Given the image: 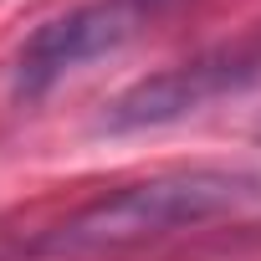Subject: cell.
<instances>
[{
    "instance_id": "1",
    "label": "cell",
    "mask_w": 261,
    "mask_h": 261,
    "mask_svg": "<svg viewBox=\"0 0 261 261\" xmlns=\"http://www.w3.org/2000/svg\"><path fill=\"white\" fill-rule=\"evenodd\" d=\"M261 200V174L246 169H169L134 185H118L87 205H77L67 220L41 230L31 241L36 261H87V256H118L128 246L159 241L169 230H195L205 220L236 215Z\"/></svg>"
},
{
    "instance_id": "2",
    "label": "cell",
    "mask_w": 261,
    "mask_h": 261,
    "mask_svg": "<svg viewBox=\"0 0 261 261\" xmlns=\"http://www.w3.org/2000/svg\"><path fill=\"white\" fill-rule=\"evenodd\" d=\"M261 82V21L246 26L236 41H215L144 82H134L128 92H118L108 102V113L97 118L102 134H149V128H169L179 118L205 113L220 97H236L246 87Z\"/></svg>"
},
{
    "instance_id": "3",
    "label": "cell",
    "mask_w": 261,
    "mask_h": 261,
    "mask_svg": "<svg viewBox=\"0 0 261 261\" xmlns=\"http://www.w3.org/2000/svg\"><path fill=\"white\" fill-rule=\"evenodd\" d=\"M169 6L174 0H82V6L41 21L11 62V92L21 102L46 97L72 72L123 51L128 41H139Z\"/></svg>"
}]
</instances>
